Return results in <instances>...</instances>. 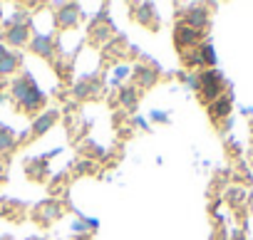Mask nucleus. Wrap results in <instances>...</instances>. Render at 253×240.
<instances>
[{"instance_id": "20", "label": "nucleus", "mask_w": 253, "mask_h": 240, "mask_svg": "<svg viewBox=\"0 0 253 240\" xmlns=\"http://www.w3.org/2000/svg\"><path fill=\"white\" fill-rule=\"evenodd\" d=\"M243 198H246V191L243 188H228V193H226V201L231 203V206H238V203H243Z\"/></svg>"}, {"instance_id": "13", "label": "nucleus", "mask_w": 253, "mask_h": 240, "mask_svg": "<svg viewBox=\"0 0 253 240\" xmlns=\"http://www.w3.org/2000/svg\"><path fill=\"white\" fill-rule=\"evenodd\" d=\"M139 104V89L137 87H122L119 89V106L126 111H134Z\"/></svg>"}, {"instance_id": "12", "label": "nucleus", "mask_w": 253, "mask_h": 240, "mask_svg": "<svg viewBox=\"0 0 253 240\" xmlns=\"http://www.w3.org/2000/svg\"><path fill=\"white\" fill-rule=\"evenodd\" d=\"M18 67H20V55L13 52V50L0 47V77H10V74H15Z\"/></svg>"}, {"instance_id": "4", "label": "nucleus", "mask_w": 253, "mask_h": 240, "mask_svg": "<svg viewBox=\"0 0 253 240\" xmlns=\"http://www.w3.org/2000/svg\"><path fill=\"white\" fill-rule=\"evenodd\" d=\"M80 18H82V10L80 5L75 3H60L57 10H55V23L60 30H72L80 25Z\"/></svg>"}, {"instance_id": "1", "label": "nucleus", "mask_w": 253, "mask_h": 240, "mask_svg": "<svg viewBox=\"0 0 253 240\" xmlns=\"http://www.w3.org/2000/svg\"><path fill=\"white\" fill-rule=\"evenodd\" d=\"M10 94H13V99L18 102V106H20L25 114H30V116H38L40 109L45 106V92L40 89V84L35 82V77H33L30 72H23L20 77L13 79Z\"/></svg>"}, {"instance_id": "11", "label": "nucleus", "mask_w": 253, "mask_h": 240, "mask_svg": "<svg viewBox=\"0 0 253 240\" xmlns=\"http://www.w3.org/2000/svg\"><path fill=\"white\" fill-rule=\"evenodd\" d=\"M33 40L30 35V25H8L5 30V42L10 47H28Z\"/></svg>"}, {"instance_id": "3", "label": "nucleus", "mask_w": 253, "mask_h": 240, "mask_svg": "<svg viewBox=\"0 0 253 240\" xmlns=\"http://www.w3.org/2000/svg\"><path fill=\"white\" fill-rule=\"evenodd\" d=\"M201 40H204V33H201V30H194V28H191V25H186L184 20H181V23H176V28H174V45H176L179 55H181V52H186V50L199 47V45H201Z\"/></svg>"}, {"instance_id": "15", "label": "nucleus", "mask_w": 253, "mask_h": 240, "mask_svg": "<svg viewBox=\"0 0 253 240\" xmlns=\"http://www.w3.org/2000/svg\"><path fill=\"white\" fill-rule=\"evenodd\" d=\"M18 149V137L13 134V129L0 127V156H10Z\"/></svg>"}, {"instance_id": "5", "label": "nucleus", "mask_w": 253, "mask_h": 240, "mask_svg": "<svg viewBox=\"0 0 253 240\" xmlns=\"http://www.w3.org/2000/svg\"><path fill=\"white\" fill-rule=\"evenodd\" d=\"M181 20L186 23V25H191L194 30H206L209 28V20H211V13H209V8L206 5H189V8H181Z\"/></svg>"}, {"instance_id": "23", "label": "nucleus", "mask_w": 253, "mask_h": 240, "mask_svg": "<svg viewBox=\"0 0 253 240\" xmlns=\"http://www.w3.org/2000/svg\"><path fill=\"white\" fill-rule=\"evenodd\" d=\"M92 169H94L92 161H82V164H77V173H89Z\"/></svg>"}, {"instance_id": "14", "label": "nucleus", "mask_w": 253, "mask_h": 240, "mask_svg": "<svg viewBox=\"0 0 253 240\" xmlns=\"http://www.w3.org/2000/svg\"><path fill=\"white\" fill-rule=\"evenodd\" d=\"M99 92V82L97 79H80L75 87H72V94L77 99H89V97H97Z\"/></svg>"}, {"instance_id": "10", "label": "nucleus", "mask_w": 253, "mask_h": 240, "mask_svg": "<svg viewBox=\"0 0 253 240\" xmlns=\"http://www.w3.org/2000/svg\"><path fill=\"white\" fill-rule=\"evenodd\" d=\"M57 122V111L55 109H47V111H40L35 119H33V127H30V137H45Z\"/></svg>"}, {"instance_id": "17", "label": "nucleus", "mask_w": 253, "mask_h": 240, "mask_svg": "<svg viewBox=\"0 0 253 240\" xmlns=\"http://www.w3.org/2000/svg\"><path fill=\"white\" fill-rule=\"evenodd\" d=\"M132 10H134V20H139V25H152V20H154V5L152 3H139V5H132Z\"/></svg>"}, {"instance_id": "8", "label": "nucleus", "mask_w": 253, "mask_h": 240, "mask_svg": "<svg viewBox=\"0 0 253 240\" xmlns=\"http://www.w3.org/2000/svg\"><path fill=\"white\" fill-rule=\"evenodd\" d=\"M132 79H134L137 89H152L159 82V69L157 67H147V65H137L132 69Z\"/></svg>"}, {"instance_id": "24", "label": "nucleus", "mask_w": 253, "mask_h": 240, "mask_svg": "<svg viewBox=\"0 0 253 240\" xmlns=\"http://www.w3.org/2000/svg\"><path fill=\"white\" fill-rule=\"evenodd\" d=\"M72 230H75V233H82V235H84V233L89 230V225H87V223L82 220V223H75V225H72Z\"/></svg>"}, {"instance_id": "25", "label": "nucleus", "mask_w": 253, "mask_h": 240, "mask_svg": "<svg viewBox=\"0 0 253 240\" xmlns=\"http://www.w3.org/2000/svg\"><path fill=\"white\" fill-rule=\"evenodd\" d=\"M233 240H246V238H243L241 233H236V235H233Z\"/></svg>"}, {"instance_id": "27", "label": "nucleus", "mask_w": 253, "mask_h": 240, "mask_svg": "<svg viewBox=\"0 0 253 240\" xmlns=\"http://www.w3.org/2000/svg\"><path fill=\"white\" fill-rule=\"evenodd\" d=\"M251 161H253V149H251Z\"/></svg>"}, {"instance_id": "7", "label": "nucleus", "mask_w": 253, "mask_h": 240, "mask_svg": "<svg viewBox=\"0 0 253 240\" xmlns=\"http://www.w3.org/2000/svg\"><path fill=\"white\" fill-rule=\"evenodd\" d=\"M104 10H107V8H102L99 20H97L94 28L89 30V40H92L94 45H107V40L114 37V28H112V23L107 20V13H104Z\"/></svg>"}, {"instance_id": "16", "label": "nucleus", "mask_w": 253, "mask_h": 240, "mask_svg": "<svg viewBox=\"0 0 253 240\" xmlns=\"http://www.w3.org/2000/svg\"><path fill=\"white\" fill-rule=\"evenodd\" d=\"M196 52H199V62H201V67H204V69H213V65H216L213 45H211V42H201V45L196 47Z\"/></svg>"}, {"instance_id": "19", "label": "nucleus", "mask_w": 253, "mask_h": 240, "mask_svg": "<svg viewBox=\"0 0 253 240\" xmlns=\"http://www.w3.org/2000/svg\"><path fill=\"white\" fill-rule=\"evenodd\" d=\"M60 213H62V210H60V206H55V203H45V206H42V223L55 220Z\"/></svg>"}, {"instance_id": "22", "label": "nucleus", "mask_w": 253, "mask_h": 240, "mask_svg": "<svg viewBox=\"0 0 253 240\" xmlns=\"http://www.w3.org/2000/svg\"><path fill=\"white\" fill-rule=\"evenodd\" d=\"M152 122H162V124H169V116L164 111H152Z\"/></svg>"}, {"instance_id": "18", "label": "nucleus", "mask_w": 253, "mask_h": 240, "mask_svg": "<svg viewBox=\"0 0 253 240\" xmlns=\"http://www.w3.org/2000/svg\"><path fill=\"white\" fill-rule=\"evenodd\" d=\"M28 171H30V178H45L47 176V161L42 159H38V161H33L30 166H28Z\"/></svg>"}, {"instance_id": "9", "label": "nucleus", "mask_w": 253, "mask_h": 240, "mask_svg": "<svg viewBox=\"0 0 253 240\" xmlns=\"http://www.w3.org/2000/svg\"><path fill=\"white\" fill-rule=\"evenodd\" d=\"M28 47H30V52H35L38 57H45V60H50L55 55V40L47 33H35Z\"/></svg>"}, {"instance_id": "26", "label": "nucleus", "mask_w": 253, "mask_h": 240, "mask_svg": "<svg viewBox=\"0 0 253 240\" xmlns=\"http://www.w3.org/2000/svg\"><path fill=\"white\" fill-rule=\"evenodd\" d=\"M0 178H3V166H0Z\"/></svg>"}, {"instance_id": "6", "label": "nucleus", "mask_w": 253, "mask_h": 240, "mask_svg": "<svg viewBox=\"0 0 253 240\" xmlns=\"http://www.w3.org/2000/svg\"><path fill=\"white\" fill-rule=\"evenodd\" d=\"M231 109H233V99H231V94H223V97H218L216 102L206 104V111H209V116H211V122H213V124L226 122L228 114H231Z\"/></svg>"}, {"instance_id": "21", "label": "nucleus", "mask_w": 253, "mask_h": 240, "mask_svg": "<svg viewBox=\"0 0 253 240\" xmlns=\"http://www.w3.org/2000/svg\"><path fill=\"white\" fill-rule=\"evenodd\" d=\"M126 74H129V67H126V65H122V67H117V69H114V74H112V79H114V84H117V82H122V79H124Z\"/></svg>"}, {"instance_id": "2", "label": "nucleus", "mask_w": 253, "mask_h": 240, "mask_svg": "<svg viewBox=\"0 0 253 240\" xmlns=\"http://www.w3.org/2000/svg\"><path fill=\"white\" fill-rule=\"evenodd\" d=\"M223 92H226V79H223V74L218 69H204V72H199V97L206 104H211L218 97H223Z\"/></svg>"}]
</instances>
